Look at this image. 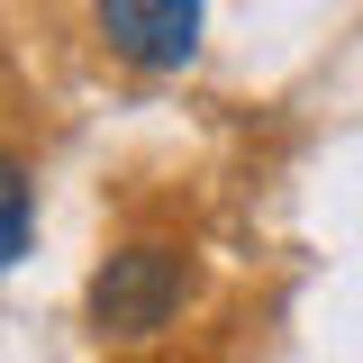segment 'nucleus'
I'll list each match as a JSON object with an SVG mask.
<instances>
[{"mask_svg":"<svg viewBox=\"0 0 363 363\" xmlns=\"http://www.w3.org/2000/svg\"><path fill=\"white\" fill-rule=\"evenodd\" d=\"M191 255H182L173 236H128V245H109L100 272H91L82 309H91V336L100 345H145V336H164L191 300Z\"/></svg>","mask_w":363,"mask_h":363,"instance_id":"obj_1","label":"nucleus"},{"mask_svg":"<svg viewBox=\"0 0 363 363\" xmlns=\"http://www.w3.org/2000/svg\"><path fill=\"white\" fill-rule=\"evenodd\" d=\"M28 209H37V182L9 155V173H0V264H28Z\"/></svg>","mask_w":363,"mask_h":363,"instance_id":"obj_3","label":"nucleus"},{"mask_svg":"<svg viewBox=\"0 0 363 363\" xmlns=\"http://www.w3.org/2000/svg\"><path fill=\"white\" fill-rule=\"evenodd\" d=\"M200 18L209 0H91V37L128 73H182L200 55Z\"/></svg>","mask_w":363,"mask_h":363,"instance_id":"obj_2","label":"nucleus"}]
</instances>
